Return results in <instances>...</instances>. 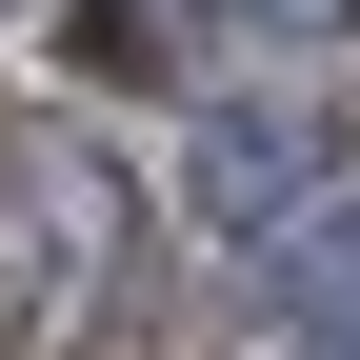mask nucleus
<instances>
[{"instance_id": "f03ea898", "label": "nucleus", "mask_w": 360, "mask_h": 360, "mask_svg": "<svg viewBox=\"0 0 360 360\" xmlns=\"http://www.w3.org/2000/svg\"><path fill=\"white\" fill-rule=\"evenodd\" d=\"M240 20H260V40H321V20H360V0H240Z\"/></svg>"}, {"instance_id": "f257e3e1", "label": "nucleus", "mask_w": 360, "mask_h": 360, "mask_svg": "<svg viewBox=\"0 0 360 360\" xmlns=\"http://www.w3.org/2000/svg\"><path fill=\"white\" fill-rule=\"evenodd\" d=\"M300 180H321V120H220V160H200V200H220V220H281Z\"/></svg>"}]
</instances>
